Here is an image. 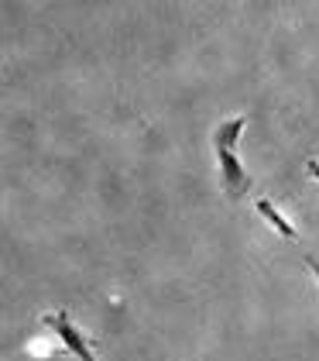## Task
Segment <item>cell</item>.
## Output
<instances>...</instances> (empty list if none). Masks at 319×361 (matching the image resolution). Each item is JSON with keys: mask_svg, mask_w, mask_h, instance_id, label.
<instances>
[{"mask_svg": "<svg viewBox=\"0 0 319 361\" xmlns=\"http://www.w3.org/2000/svg\"><path fill=\"white\" fill-rule=\"evenodd\" d=\"M244 128H247V114L227 117V121H220L213 128V152H216V166H220V186H223V193L230 200H244L254 190L251 172L240 166L237 159V141Z\"/></svg>", "mask_w": 319, "mask_h": 361, "instance_id": "obj_1", "label": "cell"}, {"mask_svg": "<svg viewBox=\"0 0 319 361\" xmlns=\"http://www.w3.org/2000/svg\"><path fill=\"white\" fill-rule=\"evenodd\" d=\"M42 324L49 327V331L58 337V344H62V351H69L73 358L80 361H100L96 358V351H93V341L86 337V334L73 324V317L65 313V310H52V313H42Z\"/></svg>", "mask_w": 319, "mask_h": 361, "instance_id": "obj_2", "label": "cell"}, {"mask_svg": "<svg viewBox=\"0 0 319 361\" xmlns=\"http://www.w3.org/2000/svg\"><path fill=\"white\" fill-rule=\"evenodd\" d=\"M254 210H258V214L265 217L268 227H275V231H278L285 241H299V231H295V224L289 221V217H285V214H282V210H278V207L268 200V196H258V200H254Z\"/></svg>", "mask_w": 319, "mask_h": 361, "instance_id": "obj_3", "label": "cell"}, {"mask_svg": "<svg viewBox=\"0 0 319 361\" xmlns=\"http://www.w3.org/2000/svg\"><path fill=\"white\" fill-rule=\"evenodd\" d=\"M306 172H309L313 179H319V159H306Z\"/></svg>", "mask_w": 319, "mask_h": 361, "instance_id": "obj_4", "label": "cell"}, {"mask_svg": "<svg viewBox=\"0 0 319 361\" xmlns=\"http://www.w3.org/2000/svg\"><path fill=\"white\" fill-rule=\"evenodd\" d=\"M306 265L313 269V276H316V282H319V258H306Z\"/></svg>", "mask_w": 319, "mask_h": 361, "instance_id": "obj_5", "label": "cell"}]
</instances>
